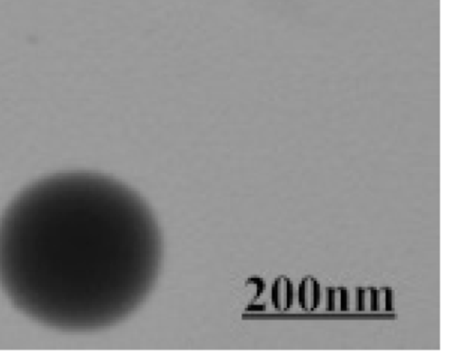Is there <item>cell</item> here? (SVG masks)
Returning <instances> with one entry per match:
<instances>
[{
	"instance_id": "8992f818",
	"label": "cell",
	"mask_w": 452,
	"mask_h": 362,
	"mask_svg": "<svg viewBox=\"0 0 452 362\" xmlns=\"http://www.w3.org/2000/svg\"><path fill=\"white\" fill-rule=\"evenodd\" d=\"M368 288H358L356 290V307L359 312L368 309Z\"/></svg>"
},
{
	"instance_id": "6da1fadb",
	"label": "cell",
	"mask_w": 452,
	"mask_h": 362,
	"mask_svg": "<svg viewBox=\"0 0 452 362\" xmlns=\"http://www.w3.org/2000/svg\"><path fill=\"white\" fill-rule=\"evenodd\" d=\"M159 263L149 207L105 175L38 180L0 217V287L21 314L51 329L117 324L149 293Z\"/></svg>"
},
{
	"instance_id": "52a82bcc",
	"label": "cell",
	"mask_w": 452,
	"mask_h": 362,
	"mask_svg": "<svg viewBox=\"0 0 452 362\" xmlns=\"http://www.w3.org/2000/svg\"><path fill=\"white\" fill-rule=\"evenodd\" d=\"M394 300H395V295L394 291L391 288H385V305H383V310L385 312H392L394 309Z\"/></svg>"
},
{
	"instance_id": "7a4b0ae2",
	"label": "cell",
	"mask_w": 452,
	"mask_h": 362,
	"mask_svg": "<svg viewBox=\"0 0 452 362\" xmlns=\"http://www.w3.org/2000/svg\"><path fill=\"white\" fill-rule=\"evenodd\" d=\"M298 301L302 309L305 312L316 310L320 305V284L312 276L304 278L298 289Z\"/></svg>"
},
{
	"instance_id": "5b68a950",
	"label": "cell",
	"mask_w": 452,
	"mask_h": 362,
	"mask_svg": "<svg viewBox=\"0 0 452 362\" xmlns=\"http://www.w3.org/2000/svg\"><path fill=\"white\" fill-rule=\"evenodd\" d=\"M385 305V288H368V308L372 312L383 310Z\"/></svg>"
},
{
	"instance_id": "3957f363",
	"label": "cell",
	"mask_w": 452,
	"mask_h": 362,
	"mask_svg": "<svg viewBox=\"0 0 452 362\" xmlns=\"http://www.w3.org/2000/svg\"><path fill=\"white\" fill-rule=\"evenodd\" d=\"M293 285L287 278H278L272 287V302L276 309L287 310L293 303Z\"/></svg>"
},
{
	"instance_id": "277c9868",
	"label": "cell",
	"mask_w": 452,
	"mask_h": 362,
	"mask_svg": "<svg viewBox=\"0 0 452 362\" xmlns=\"http://www.w3.org/2000/svg\"><path fill=\"white\" fill-rule=\"evenodd\" d=\"M351 308L350 291L346 288L327 289V309L329 312H348Z\"/></svg>"
}]
</instances>
